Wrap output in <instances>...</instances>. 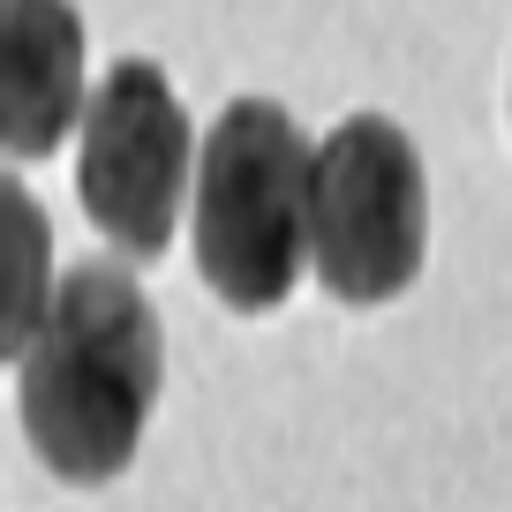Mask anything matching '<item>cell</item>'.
Returning <instances> with one entry per match:
<instances>
[{
    "label": "cell",
    "mask_w": 512,
    "mask_h": 512,
    "mask_svg": "<svg viewBox=\"0 0 512 512\" xmlns=\"http://www.w3.org/2000/svg\"><path fill=\"white\" fill-rule=\"evenodd\" d=\"M166 339L121 264H76L23 347V437L61 482H113L159 407Z\"/></svg>",
    "instance_id": "obj_1"
},
{
    "label": "cell",
    "mask_w": 512,
    "mask_h": 512,
    "mask_svg": "<svg viewBox=\"0 0 512 512\" xmlns=\"http://www.w3.org/2000/svg\"><path fill=\"white\" fill-rule=\"evenodd\" d=\"M309 159V136L272 98H234L211 121L189 181L196 272L241 317L279 309L309 264Z\"/></svg>",
    "instance_id": "obj_2"
},
{
    "label": "cell",
    "mask_w": 512,
    "mask_h": 512,
    "mask_svg": "<svg viewBox=\"0 0 512 512\" xmlns=\"http://www.w3.org/2000/svg\"><path fill=\"white\" fill-rule=\"evenodd\" d=\"M430 256V181L400 121L354 113L309 159V264L324 294L377 309L415 287Z\"/></svg>",
    "instance_id": "obj_3"
},
{
    "label": "cell",
    "mask_w": 512,
    "mask_h": 512,
    "mask_svg": "<svg viewBox=\"0 0 512 512\" xmlns=\"http://www.w3.org/2000/svg\"><path fill=\"white\" fill-rule=\"evenodd\" d=\"M196 181V136L174 83L151 61H121L91 98H83V159L76 196L91 226L121 256H166Z\"/></svg>",
    "instance_id": "obj_4"
},
{
    "label": "cell",
    "mask_w": 512,
    "mask_h": 512,
    "mask_svg": "<svg viewBox=\"0 0 512 512\" xmlns=\"http://www.w3.org/2000/svg\"><path fill=\"white\" fill-rule=\"evenodd\" d=\"M83 121V16L68 0H0V151L53 159Z\"/></svg>",
    "instance_id": "obj_5"
},
{
    "label": "cell",
    "mask_w": 512,
    "mask_h": 512,
    "mask_svg": "<svg viewBox=\"0 0 512 512\" xmlns=\"http://www.w3.org/2000/svg\"><path fill=\"white\" fill-rule=\"evenodd\" d=\"M53 302V226L16 174H0V362L31 347Z\"/></svg>",
    "instance_id": "obj_6"
}]
</instances>
